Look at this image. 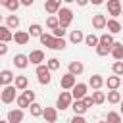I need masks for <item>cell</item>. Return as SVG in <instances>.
Listing matches in <instances>:
<instances>
[{
  "mask_svg": "<svg viewBox=\"0 0 123 123\" xmlns=\"http://www.w3.org/2000/svg\"><path fill=\"white\" fill-rule=\"evenodd\" d=\"M58 19H60V27H67L69 23H71V19H73V12L69 10V8H60V12H58Z\"/></svg>",
  "mask_w": 123,
  "mask_h": 123,
  "instance_id": "1",
  "label": "cell"
},
{
  "mask_svg": "<svg viewBox=\"0 0 123 123\" xmlns=\"http://www.w3.org/2000/svg\"><path fill=\"white\" fill-rule=\"evenodd\" d=\"M37 75H38V83L40 85H48L50 83V69H48V65H38L37 67Z\"/></svg>",
  "mask_w": 123,
  "mask_h": 123,
  "instance_id": "2",
  "label": "cell"
},
{
  "mask_svg": "<svg viewBox=\"0 0 123 123\" xmlns=\"http://www.w3.org/2000/svg\"><path fill=\"white\" fill-rule=\"evenodd\" d=\"M4 104H12L13 100H15V86H12V85H8L4 90H2V98H0Z\"/></svg>",
  "mask_w": 123,
  "mask_h": 123,
  "instance_id": "3",
  "label": "cell"
},
{
  "mask_svg": "<svg viewBox=\"0 0 123 123\" xmlns=\"http://www.w3.org/2000/svg\"><path fill=\"white\" fill-rule=\"evenodd\" d=\"M71 92H62L60 96H58V102H56V108L58 110H65V108H69V104H71Z\"/></svg>",
  "mask_w": 123,
  "mask_h": 123,
  "instance_id": "4",
  "label": "cell"
},
{
  "mask_svg": "<svg viewBox=\"0 0 123 123\" xmlns=\"http://www.w3.org/2000/svg\"><path fill=\"white\" fill-rule=\"evenodd\" d=\"M85 94H86V85H83V83H77V85L71 88V96H73L75 100H83Z\"/></svg>",
  "mask_w": 123,
  "mask_h": 123,
  "instance_id": "5",
  "label": "cell"
},
{
  "mask_svg": "<svg viewBox=\"0 0 123 123\" xmlns=\"http://www.w3.org/2000/svg\"><path fill=\"white\" fill-rule=\"evenodd\" d=\"M60 85H62V88L63 90H67V88H73L77 83H75V75H71V73H65L62 79H60Z\"/></svg>",
  "mask_w": 123,
  "mask_h": 123,
  "instance_id": "6",
  "label": "cell"
},
{
  "mask_svg": "<svg viewBox=\"0 0 123 123\" xmlns=\"http://www.w3.org/2000/svg\"><path fill=\"white\" fill-rule=\"evenodd\" d=\"M121 10L123 8H121V2L119 0H108V12H110V15L115 17V15L121 13Z\"/></svg>",
  "mask_w": 123,
  "mask_h": 123,
  "instance_id": "7",
  "label": "cell"
},
{
  "mask_svg": "<svg viewBox=\"0 0 123 123\" xmlns=\"http://www.w3.org/2000/svg\"><path fill=\"white\" fill-rule=\"evenodd\" d=\"M23 121V111L21 110H10L8 111V123H21Z\"/></svg>",
  "mask_w": 123,
  "mask_h": 123,
  "instance_id": "8",
  "label": "cell"
},
{
  "mask_svg": "<svg viewBox=\"0 0 123 123\" xmlns=\"http://www.w3.org/2000/svg\"><path fill=\"white\" fill-rule=\"evenodd\" d=\"M13 63H15V67L25 69L27 63H29V56H25V54H15V56H13Z\"/></svg>",
  "mask_w": 123,
  "mask_h": 123,
  "instance_id": "9",
  "label": "cell"
},
{
  "mask_svg": "<svg viewBox=\"0 0 123 123\" xmlns=\"http://www.w3.org/2000/svg\"><path fill=\"white\" fill-rule=\"evenodd\" d=\"M60 4H62V0H46L44 10H46L48 13H58V12H60Z\"/></svg>",
  "mask_w": 123,
  "mask_h": 123,
  "instance_id": "10",
  "label": "cell"
},
{
  "mask_svg": "<svg viewBox=\"0 0 123 123\" xmlns=\"http://www.w3.org/2000/svg\"><path fill=\"white\" fill-rule=\"evenodd\" d=\"M106 23H108V19H106L102 13H94V15H92V25H94V29H104Z\"/></svg>",
  "mask_w": 123,
  "mask_h": 123,
  "instance_id": "11",
  "label": "cell"
},
{
  "mask_svg": "<svg viewBox=\"0 0 123 123\" xmlns=\"http://www.w3.org/2000/svg\"><path fill=\"white\" fill-rule=\"evenodd\" d=\"M29 62L40 65V62H44V52H42V50H33V52L29 54Z\"/></svg>",
  "mask_w": 123,
  "mask_h": 123,
  "instance_id": "12",
  "label": "cell"
},
{
  "mask_svg": "<svg viewBox=\"0 0 123 123\" xmlns=\"http://www.w3.org/2000/svg\"><path fill=\"white\" fill-rule=\"evenodd\" d=\"M42 117L46 119V123H56V119H58V113H56V110H54V108H44V111H42Z\"/></svg>",
  "mask_w": 123,
  "mask_h": 123,
  "instance_id": "13",
  "label": "cell"
},
{
  "mask_svg": "<svg viewBox=\"0 0 123 123\" xmlns=\"http://www.w3.org/2000/svg\"><path fill=\"white\" fill-rule=\"evenodd\" d=\"M111 56H113L117 62L123 60V44H121V42H113V46H111Z\"/></svg>",
  "mask_w": 123,
  "mask_h": 123,
  "instance_id": "14",
  "label": "cell"
},
{
  "mask_svg": "<svg viewBox=\"0 0 123 123\" xmlns=\"http://www.w3.org/2000/svg\"><path fill=\"white\" fill-rule=\"evenodd\" d=\"M13 81V73L10 71V69H4V71H0V85H10Z\"/></svg>",
  "mask_w": 123,
  "mask_h": 123,
  "instance_id": "15",
  "label": "cell"
},
{
  "mask_svg": "<svg viewBox=\"0 0 123 123\" xmlns=\"http://www.w3.org/2000/svg\"><path fill=\"white\" fill-rule=\"evenodd\" d=\"M71 108H73V111H75V115H83V113H85V111L88 110V108L85 106V102H83V100H75Z\"/></svg>",
  "mask_w": 123,
  "mask_h": 123,
  "instance_id": "16",
  "label": "cell"
},
{
  "mask_svg": "<svg viewBox=\"0 0 123 123\" xmlns=\"http://www.w3.org/2000/svg\"><path fill=\"white\" fill-rule=\"evenodd\" d=\"M13 40H15L17 44H27V40H29V33H25V31H15Z\"/></svg>",
  "mask_w": 123,
  "mask_h": 123,
  "instance_id": "17",
  "label": "cell"
},
{
  "mask_svg": "<svg viewBox=\"0 0 123 123\" xmlns=\"http://www.w3.org/2000/svg\"><path fill=\"white\" fill-rule=\"evenodd\" d=\"M106 27H108V31H110V33H119V31H121V25H119V21H117V19H108Z\"/></svg>",
  "mask_w": 123,
  "mask_h": 123,
  "instance_id": "18",
  "label": "cell"
},
{
  "mask_svg": "<svg viewBox=\"0 0 123 123\" xmlns=\"http://www.w3.org/2000/svg\"><path fill=\"white\" fill-rule=\"evenodd\" d=\"M83 69H85V67H83L81 62H71V63H69V73H71V75H79V73H83Z\"/></svg>",
  "mask_w": 123,
  "mask_h": 123,
  "instance_id": "19",
  "label": "cell"
},
{
  "mask_svg": "<svg viewBox=\"0 0 123 123\" xmlns=\"http://www.w3.org/2000/svg\"><path fill=\"white\" fill-rule=\"evenodd\" d=\"M12 38H13V35L10 33V29L0 25V42H8V40H12Z\"/></svg>",
  "mask_w": 123,
  "mask_h": 123,
  "instance_id": "20",
  "label": "cell"
},
{
  "mask_svg": "<svg viewBox=\"0 0 123 123\" xmlns=\"http://www.w3.org/2000/svg\"><path fill=\"white\" fill-rule=\"evenodd\" d=\"M88 85H90L92 88H96V90H98V88L104 85V79H102L100 75H92V77H90V81H88Z\"/></svg>",
  "mask_w": 123,
  "mask_h": 123,
  "instance_id": "21",
  "label": "cell"
},
{
  "mask_svg": "<svg viewBox=\"0 0 123 123\" xmlns=\"http://www.w3.org/2000/svg\"><path fill=\"white\" fill-rule=\"evenodd\" d=\"M27 85H29V79L25 77V75H19V77H15V88H27Z\"/></svg>",
  "mask_w": 123,
  "mask_h": 123,
  "instance_id": "22",
  "label": "cell"
},
{
  "mask_svg": "<svg viewBox=\"0 0 123 123\" xmlns=\"http://www.w3.org/2000/svg\"><path fill=\"white\" fill-rule=\"evenodd\" d=\"M29 110H31V115H35V117L42 115V111H44V108H42L40 104H37V102H33V104L29 106Z\"/></svg>",
  "mask_w": 123,
  "mask_h": 123,
  "instance_id": "23",
  "label": "cell"
},
{
  "mask_svg": "<svg viewBox=\"0 0 123 123\" xmlns=\"http://www.w3.org/2000/svg\"><path fill=\"white\" fill-rule=\"evenodd\" d=\"M40 42H42L44 46L52 48V46H54V37H52V35H46V33H42V35H40Z\"/></svg>",
  "mask_w": 123,
  "mask_h": 123,
  "instance_id": "24",
  "label": "cell"
},
{
  "mask_svg": "<svg viewBox=\"0 0 123 123\" xmlns=\"http://www.w3.org/2000/svg\"><path fill=\"white\" fill-rule=\"evenodd\" d=\"M2 4H4L10 12H15V10L19 8V4H21V2H19V0H2Z\"/></svg>",
  "mask_w": 123,
  "mask_h": 123,
  "instance_id": "25",
  "label": "cell"
},
{
  "mask_svg": "<svg viewBox=\"0 0 123 123\" xmlns=\"http://www.w3.org/2000/svg\"><path fill=\"white\" fill-rule=\"evenodd\" d=\"M100 44H102V46L111 48V46H113V38H111V35H108V33H106V35H102V37H100Z\"/></svg>",
  "mask_w": 123,
  "mask_h": 123,
  "instance_id": "26",
  "label": "cell"
},
{
  "mask_svg": "<svg viewBox=\"0 0 123 123\" xmlns=\"http://www.w3.org/2000/svg\"><path fill=\"white\" fill-rule=\"evenodd\" d=\"M108 102H110V104H117V102H121V94H119L117 90L108 92Z\"/></svg>",
  "mask_w": 123,
  "mask_h": 123,
  "instance_id": "27",
  "label": "cell"
},
{
  "mask_svg": "<svg viewBox=\"0 0 123 123\" xmlns=\"http://www.w3.org/2000/svg\"><path fill=\"white\" fill-rule=\"evenodd\" d=\"M31 104H33V102H31V100H29V98H27L25 94L17 96V106H19V108H29Z\"/></svg>",
  "mask_w": 123,
  "mask_h": 123,
  "instance_id": "28",
  "label": "cell"
},
{
  "mask_svg": "<svg viewBox=\"0 0 123 123\" xmlns=\"http://www.w3.org/2000/svg\"><path fill=\"white\" fill-rule=\"evenodd\" d=\"M19 27V17L17 15H10L8 17V29H17Z\"/></svg>",
  "mask_w": 123,
  "mask_h": 123,
  "instance_id": "29",
  "label": "cell"
},
{
  "mask_svg": "<svg viewBox=\"0 0 123 123\" xmlns=\"http://www.w3.org/2000/svg\"><path fill=\"white\" fill-rule=\"evenodd\" d=\"M29 35H31V37H40V35H42V27L37 25V23L31 25V27H29Z\"/></svg>",
  "mask_w": 123,
  "mask_h": 123,
  "instance_id": "30",
  "label": "cell"
},
{
  "mask_svg": "<svg viewBox=\"0 0 123 123\" xmlns=\"http://www.w3.org/2000/svg\"><path fill=\"white\" fill-rule=\"evenodd\" d=\"M85 42H86L88 46H98V44H100V38H98L96 35H88V37H85Z\"/></svg>",
  "mask_w": 123,
  "mask_h": 123,
  "instance_id": "31",
  "label": "cell"
},
{
  "mask_svg": "<svg viewBox=\"0 0 123 123\" xmlns=\"http://www.w3.org/2000/svg\"><path fill=\"white\" fill-rule=\"evenodd\" d=\"M119 83H121V79L115 75V77H108V86L111 88V90H115L117 86H119Z\"/></svg>",
  "mask_w": 123,
  "mask_h": 123,
  "instance_id": "32",
  "label": "cell"
},
{
  "mask_svg": "<svg viewBox=\"0 0 123 123\" xmlns=\"http://www.w3.org/2000/svg\"><path fill=\"white\" fill-rule=\"evenodd\" d=\"M106 121H108V123H123V121H121V115H119V113H115V111H110Z\"/></svg>",
  "mask_w": 123,
  "mask_h": 123,
  "instance_id": "33",
  "label": "cell"
},
{
  "mask_svg": "<svg viewBox=\"0 0 123 123\" xmlns=\"http://www.w3.org/2000/svg\"><path fill=\"white\" fill-rule=\"evenodd\" d=\"M46 25H48V27L54 31L56 27H60V19H58L56 15H52V17H48V19H46Z\"/></svg>",
  "mask_w": 123,
  "mask_h": 123,
  "instance_id": "34",
  "label": "cell"
},
{
  "mask_svg": "<svg viewBox=\"0 0 123 123\" xmlns=\"http://www.w3.org/2000/svg\"><path fill=\"white\" fill-rule=\"evenodd\" d=\"M81 40H85V37H83V33L81 31H71V42H81Z\"/></svg>",
  "mask_w": 123,
  "mask_h": 123,
  "instance_id": "35",
  "label": "cell"
},
{
  "mask_svg": "<svg viewBox=\"0 0 123 123\" xmlns=\"http://www.w3.org/2000/svg\"><path fill=\"white\" fill-rule=\"evenodd\" d=\"M92 100H94V104H102V102L106 100V94L100 92V90H96V92L92 94Z\"/></svg>",
  "mask_w": 123,
  "mask_h": 123,
  "instance_id": "36",
  "label": "cell"
},
{
  "mask_svg": "<svg viewBox=\"0 0 123 123\" xmlns=\"http://www.w3.org/2000/svg\"><path fill=\"white\" fill-rule=\"evenodd\" d=\"M52 48H54V50H63V48H65V40L54 37V46H52Z\"/></svg>",
  "mask_w": 123,
  "mask_h": 123,
  "instance_id": "37",
  "label": "cell"
},
{
  "mask_svg": "<svg viewBox=\"0 0 123 123\" xmlns=\"http://www.w3.org/2000/svg\"><path fill=\"white\" fill-rule=\"evenodd\" d=\"M110 52H111V48H108V46H102V44L96 46V54H98V56H108Z\"/></svg>",
  "mask_w": 123,
  "mask_h": 123,
  "instance_id": "38",
  "label": "cell"
},
{
  "mask_svg": "<svg viewBox=\"0 0 123 123\" xmlns=\"http://www.w3.org/2000/svg\"><path fill=\"white\" fill-rule=\"evenodd\" d=\"M58 67H60V60H58V58H50V60H48V69H50V71H56Z\"/></svg>",
  "mask_w": 123,
  "mask_h": 123,
  "instance_id": "39",
  "label": "cell"
},
{
  "mask_svg": "<svg viewBox=\"0 0 123 123\" xmlns=\"http://www.w3.org/2000/svg\"><path fill=\"white\" fill-rule=\"evenodd\" d=\"M113 73L115 75H123V62H115L113 63Z\"/></svg>",
  "mask_w": 123,
  "mask_h": 123,
  "instance_id": "40",
  "label": "cell"
},
{
  "mask_svg": "<svg viewBox=\"0 0 123 123\" xmlns=\"http://www.w3.org/2000/svg\"><path fill=\"white\" fill-rule=\"evenodd\" d=\"M63 35H65V29L63 27H56L54 29V37L56 38H63Z\"/></svg>",
  "mask_w": 123,
  "mask_h": 123,
  "instance_id": "41",
  "label": "cell"
},
{
  "mask_svg": "<svg viewBox=\"0 0 123 123\" xmlns=\"http://www.w3.org/2000/svg\"><path fill=\"white\" fill-rule=\"evenodd\" d=\"M83 102H85V106H86V108H90V106L94 104V100H92V96H85V98H83Z\"/></svg>",
  "mask_w": 123,
  "mask_h": 123,
  "instance_id": "42",
  "label": "cell"
},
{
  "mask_svg": "<svg viewBox=\"0 0 123 123\" xmlns=\"http://www.w3.org/2000/svg\"><path fill=\"white\" fill-rule=\"evenodd\" d=\"M23 94H25V96H27V98H29L31 102H35V92H33V90H25Z\"/></svg>",
  "mask_w": 123,
  "mask_h": 123,
  "instance_id": "43",
  "label": "cell"
},
{
  "mask_svg": "<svg viewBox=\"0 0 123 123\" xmlns=\"http://www.w3.org/2000/svg\"><path fill=\"white\" fill-rule=\"evenodd\" d=\"M8 52V46H6V42H0V56H4Z\"/></svg>",
  "mask_w": 123,
  "mask_h": 123,
  "instance_id": "44",
  "label": "cell"
},
{
  "mask_svg": "<svg viewBox=\"0 0 123 123\" xmlns=\"http://www.w3.org/2000/svg\"><path fill=\"white\" fill-rule=\"evenodd\" d=\"M71 123H86V121H85V119H83L81 115H75V117L71 119Z\"/></svg>",
  "mask_w": 123,
  "mask_h": 123,
  "instance_id": "45",
  "label": "cell"
},
{
  "mask_svg": "<svg viewBox=\"0 0 123 123\" xmlns=\"http://www.w3.org/2000/svg\"><path fill=\"white\" fill-rule=\"evenodd\" d=\"M33 2H35V0H21V4H23V6H31Z\"/></svg>",
  "mask_w": 123,
  "mask_h": 123,
  "instance_id": "46",
  "label": "cell"
},
{
  "mask_svg": "<svg viewBox=\"0 0 123 123\" xmlns=\"http://www.w3.org/2000/svg\"><path fill=\"white\" fill-rule=\"evenodd\" d=\"M75 2H77L79 6H86V2H88V0H75Z\"/></svg>",
  "mask_w": 123,
  "mask_h": 123,
  "instance_id": "47",
  "label": "cell"
},
{
  "mask_svg": "<svg viewBox=\"0 0 123 123\" xmlns=\"http://www.w3.org/2000/svg\"><path fill=\"white\" fill-rule=\"evenodd\" d=\"M88 2H92V4H96V6H98V4H102L104 0H88Z\"/></svg>",
  "mask_w": 123,
  "mask_h": 123,
  "instance_id": "48",
  "label": "cell"
},
{
  "mask_svg": "<svg viewBox=\"0 0 123 123\" xmlns=\"http://www.w3.org/2000/svg\"><path fill=\"white\" fill-rule=\"evenodd\" d=\"M121 113H123V100H121Z\"/></svg>",
  "mask_w": 123,
  "mask_h": 123,
  "instance_id": "49",
  "label": "cell"
},
{
  "mask_svg": "<svg viewBox=\"0 0 123 123\" xmlns=\"http://www.w3.org/2000/svg\"><path fill=\"white\" fill-rule=\"evenodd\" d=\"M63 2H75V0H63Z\"/></svg>",
  "mask_w": 123,
  "mask_h": 123,
  "instance_id": "50",
  "label": "cell"
},
{
  "mask_svg": "<svg viewBox=\"0 0 123 123\" xmlns=\"http://www.w3.org/2000/svg\"><path fill=\"white\" fill-rule=\"evenodd\" d=\"M100 123H108V121H100Z\"/></svg>",
  "mask_w": 123,
  "mask_h": 123,
  "instance_id": "51",
  "label": "cell"
},
{
  "mask_svg": "<svg viewBox=\"0 0 123 123\" xmlns=\"http://www.w3.org/2000/svg\"><path fill=\"white\" fill-rule=\"evenodd\" d=\"M0 123H8V121H0Z\"/></svg>",
  "mask_w": 123,
  "mask_h": 123,
  "instance_id": "52",
  "label": "cell"
},
{
  "mask_svg": "<svg viewBox=\"0 0 123 123\" xmlns=\"http://www.w3.org/2000/svg\"><path fill=\"white\" fill-rule=\"evenodd\" d=\"M0 98H2V92H0Z\"/></svg>",
  "mask_w": 123,
  "mask_h": 123,
  "instance_id": "53",
  "label": "cell"
},
{
  "mask_svg": "<svg viewBox=\"0 0 123 123\" xmlns=\"http://www.w3.org/2000/svg\"><path fill=\"white\" fill-rule=\"evenodd\" d=\"M121 13H123V10H121Z\"/></svg>",
  "mask_w": 123,
  "mask_h": 123,
  "instance_id": "54",
  "label": "cell"
},
{
  "mask_svg": "<svg viewBox=\"0 0 123 123\" xmlns=\"http://www.w3.org/2000/svg\"><path fill=\"white\" fill-rule=\"evenodd\" d=\"M0 19H2V15H0Z\"/></svg>",
  "mask_w": 123,
  "mask_h": 123,
  "instance_id": "55",
  "label": "cell"
}]
</instances>
